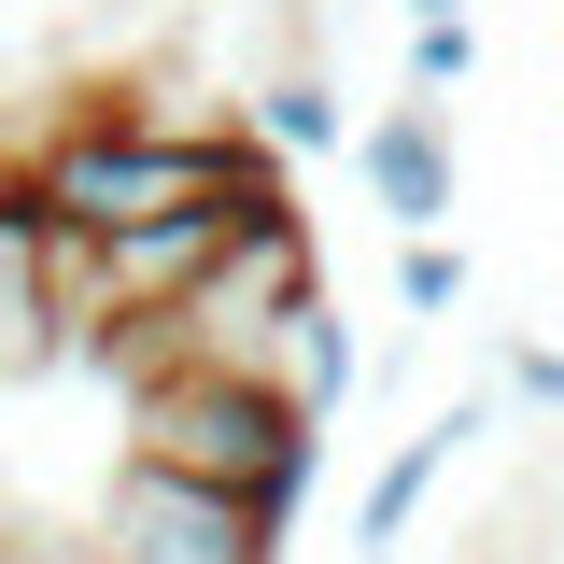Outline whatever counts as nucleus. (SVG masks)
<instances>
[{
    "mask_svg": "<svg viewBox=\"0 0 564 564\" xmlns=\"http://www.w3.org/2000/svg\"><path fill=\"white\" fill-rule=\"evenodd\" d=\"M14 170H29V198H43V226L70 254H99V240H128V226L212 198V184H269L282 155H269L254 113H155L128 85H99V99H70L57 128H29Z\"/></svg>",
    "mask_w": 564,
    "mask_h": 564,
    "instance_id": "f257e3e1",
    "label": "nucleus"
},
{
    "mask_svg": "<svg viewBox=\"0 0 564 564\" xmlns=\"http://www.w3.org/2000/svg\"><path fill=\"white\" fill-rule=\"evenodd\" d=\"M508 395H522V410H551V423H564V352H551V339H522V352H508Z\"/></svg>",
    "mask_w": 564,
    "mask_h": 564,
    "instance_id": "f8f14e48",
    "label": "nucleus"
},
{
    "mask_svg": "<svg viewBox=\"0 0 564 564\" xmlns=\"http://www.w3.org/2000/svg\"><path fill=\"white\" fill-rule=\"evenodd\" d=\"M254 128H269V155H325L339 141V85L325 70H269L254 85Z\"/></svg>",
    "mask_w": 564,
    "mask_h": 564,
    "instance_id": "1a4fd4ad",
    "label": "nucleus"
},
{
    "mask_svg": "<svg viewBox=\"0 0 564 564\" xmlns=\"http://www.w3.org/2000/svg\"><path fill=\"white\" fill-rule=\"evenodd\" d=\"M395 296H410V311H452V296H466V254H452V240H410V254H395Z\"/></svg>",
    "mask_w": 564,
    "mask_h": 564,
    "instance_id": "9b49d317",
    "label": "nucleus"
},
{
    "mask_svg": "<svg viewBox=\"0 0 564 564\" xmlns=\"http://www.w3.org/2000/svg\"><path fill=\"white\" fill-rule=\"evenodd\" d=\"M99 564H282V522L254 508V494H212L184 480V466H113V494H99Z\"/></svg>",
    "mask_w": 564,
    "mask_h": 564,
    "instance_id": "20e7f679",
    "label": "nucleus"
},
{
    "mask_svg": "<svg viewBox=\"0 0 564 564\" xmlns=\"http://www.w3.org/2000/svg\"><path fill=\"white\" fill-rule=\"evenodd\" d=\"M311 296H325L311 226H296V212H269V226H240V240L212 254V282L184 296V311L128 325V339H113V367H269L282 325H296Z\"/></svg>",
    "mask_w": 564,
    "mask_h": 564,
    "instance_id": "7ed1b4c3",
    "label": "nucleus"
},
{
    "mask_svg": "<svg viewBox=\"0 0 564 564\" xmlns=\"http://www.w3.org/2000/svg\"><path fill=\"white\" fill-rule=\"evenodd\" d=\"M269 381L282 395H296V410L325 423L352 395V325H339V296H311V311H296V325H282V352H269Z\"/></svg>",
    "mask_w": 564,
    "mask_h": 564,
    "instance_id": "0eeeda50",
    "label": "nucleus"
},
{
    "mask_svg": "<svg viewBox=\"0 0 564 564\" xmlns=\"http://www.w3.org/2000/svg\"><path fill=\"white\" fill-rule=\"evenodd\" d=\"M466 437H494V410H480V395H452V410L423 423V437H395V452H381V480L352 494V551H410L423 494H437L452 466H466Z\"/></svg>",
    "mask_w": 564,
    "mask_h": 564,
    "instance_id": "423d86ee",
    "label": "nucleus"
},
{
    "mask_svg": "<svg viewBox=\"0 0 564 564\" xmlns=\"http://www.w3.org/2000/svg\"><path fill=\"white\" fill-rule=\"evenodd\" d=\"M352 170H367V212L381 226H410V240H437V212H452V184H466V155H452V99H395V113H367L352 128Z\"/></svg>",
    "mask_w": 564,
    "mask_h": 564,
    "instance_id": "39448f33",
    "label": "nucleus"
},
{
    "mask_svg": "<svg viewBox=\"0 0 564 564\" xmlns=\"http://www.w3.org/2000/svg\"><path fill=\"white\" fill-rule=\"evenodd\" d=\"M85 564H99V551H85Z\"/></svg>",
    "mask_w": 564,
    "mask_h": 564,
    "instance_id": "2eb2a0df",
    "label": "nucleus"
},
{
    "mask_svg": "<svg viewBox=\"0 0 564 564\" xmlns=\"http://www.w3.org/2000/svg\"><path fill=\"white\" fill-rule=\"evenodd\" d=\"M423 14H466V0H410V29H423Z\"/></svg>",
    "mask_w": 564,
    "mask_h": 564,
    "instance_id": "ddd939ff",
    "label": "nucleus"
},
{
    "mask_svg": "<svg viewBox=\"0 0 564 564\" xmlns=\"http://www.w3.org/2000/svg\"><path fill=\"white\" fill-rule=\"evenodd\" d=\"M128 452L184 466L212 494H254L282 522L311 494V466H325V423L296 410L269 367H128Z\"/></svg>",
    "mask_w": 564,
    "mask_h": 564,
    "instance_id": "f03ea898",
    "label": "nucleus"
},
{
    "mask_svg": "<svg viewBox=\"0 0 564 564\" xmlns=\"http://www.w3.org/2000/svg\"><path fill=\"white\" fill-rule=\"evenodd\" d=\"M0 564H43V551H14V522H0Z\"/></svg>",
    "mask_w": 564,
    "mask_h": 564,
    "instance_id": "4468645a",
    "label": "nucleus"
},
{
    "mask_svg": "<svg viewBox=\"0 0 564 564\" xmlns=\"http://www.w3.org/2000/svg\"><path fill=\"white\" fill-rule=\"evenodd\" d=\"M551 536H564V480L536 466V480H508V508H480L452 536V564H551Z\"/></svg>",
    "mask_w": 564,
    "mask_h": 564,
    "instance_id": "6e6552de",
    "label": "nucleus"
},
{
    "mask_svg": "<svg viewBox=\"0 0 564 564\" xmlns=\"http://www.w3.org/2000/svg\"><path fill=\"white\" fill-rule=\"evenodd\" d=\"M466 70H480V14H423V29H410V85H423V99H452Z\"/></svg>",
    "mask_w": 564,
    "mask_h": 564,
    "instance_id": "9d476101",
    "label": "nucleus"
}]
</instances>
